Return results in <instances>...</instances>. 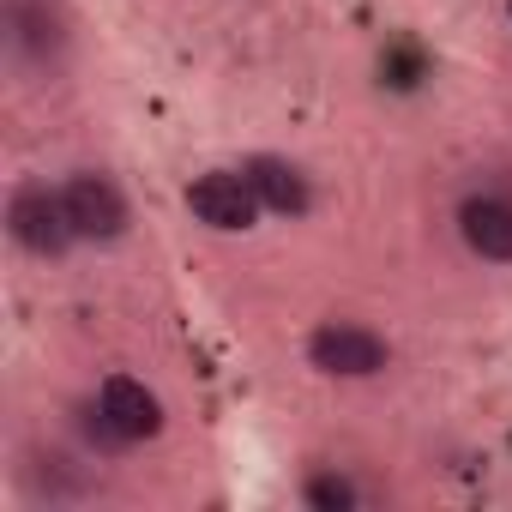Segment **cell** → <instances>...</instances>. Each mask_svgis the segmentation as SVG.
I'll return each mask as SVG.
<instances>
[{"mask_svg":"<svg viewBox=\"0 0 512 512\" xmlns=\"http://www.w3.org/2000/svg\"><path fill=\"white\" fill-rule=\"evenodd\" d=\"M7 235L31 260H67L73 241H79V229L67 217V193L49 181H19L7 193Z\"/></svg>","mask_w":512,"mask_h":512,"instance_id":"6da1fadb","label":"cell"},{"mask_svg":"<svg viewBox=\"0 0 512 512\" xmlns=\"http://www.w3.org/2000/svg\"><path fill=\"white\" fill-rule=\"evenodd\" d=\"M187 211L217 235H247L266 205H260V193H253V181L241 169H205V175L187 181Z\"/></svg>","mask_w":512,"mask_h":512,"instance_id":"7a4b0ae2","label":"cell"},{"mask_svg":"<svg viewBox=\"0 0 512 512\" xmlns=\"http://www.w3.org/2000/svg\"><path fill=\"white\" fill-rule=\"evenodd\" d=\"M61 193H67V217H73L79 241H91V247H115V241L127 235V223H133L127 193H121L103 169H79V175H67Z\"/></svg>","mask_w":512,"mask_h":512,"instance_id":"3957f363","label":"cell"},{"mask_svg":"<svg viewBox=\"0 0 512 512\" xmlns=\"http://www.w3.org/2000/svg\"><path fill=\"white\" fill-rule=\"evenodd\" d=\"M308 362H314L320 374H332V380H374V374H386L392 350H386V338L368 332V326L326 320V326L308 338Z\"/></svg>","mask_w":512,"mask_h":512,"instance_id":"277c9868","label":"cell"},{"mask_svg":"<svg viewBox=\"0 0 512 512\" xmlns=\"http://www.w3.org/2000/svg\"><path fill=\"white\" fill-rule=\"evenodd\" d=\"M7 49L37 67V73H55L61 55H67V31H61V13L49 0H7Z\"/></svg>","mask_w":512,"mask_h":512,"instance_id":"5b68a950","label":"cell"},{"mask_svg":"<svg viewBox=\"0 0 512 512\" xmlns=\"http://www.w3.org/2000/svg\"><path fill=\"white\" fill-rule=\"evenodd\" d=\"M97 404H103V416L115 422V434L127 446H145V440L163 434V398L145 380H133V374H109L97 386Z\"/></svg>","mask_w":512,"mask_h":512,"instance_id":"8992f818","label":"cell"},{"mask_svg":"<svg viewBox=\"0 0 512 512\" xmlns=\"http://www.w3.org/2000/svg\"><path fill=\"white\" fill-rule=\"evenodd\" d=\"M458 235L476 260H494V266H512V199L500 193H470L458 205Z\"/></svg>","mask_w":512,"mask_h":512,"instance_id":"52a82bcc","label":"cell"},{"mask_svg":"<svg viewBox=\"0 0 512 512\" xmlns=\"http://www.w3.org/2000/svg\"><path fill=\"white\" fill-rule=\"evenodd\" d=\"M241 175L253 181V193H260V205H266L272 217H308L314 193H308V175H302L290 157L260 151V157H247V163H241Z\"/></svg>","mask_w":512,"mask_h":512,"instance_id":"ba28073f","label":"cell"},{"mask_svg":"<svg viewBox=\"0 0 512 512\" xmlns=\"http://www.w3.org/2000/svg\"><path fill=\"white\" fill-rule=\"evenodd\" d=\"M31 488L49 494V500H79V494H91V476H85L67 452H37V464H31Z\"/></svg>","mask_w":512,"mask_h":512,"instance_id":"9c48e42d","label":"cell"},{"mask_svg":"<svg viewBox=\"0 0 512 512\" xmlns=\"http://www.w3.org/2000/svg\"><path fill=\"white\" fill-rule=\"evenodd\" d=\"M302 500L314 506V512H356V482H344V476H332V470H320V476H308L302 482Z\"/></svg>","mask_w":512,"mask_h":512,"instance_id":"30bf717a","label":"cell"},{"mask_svg":"<svg viewBox=\"0 0 512 512\" xmlns=\"http://www.w3.org/2000/svg\"><path fill=\"white\" fill-rule=\"evenodd\" d=\"M73 422H79V440H85L91 452H103V458L127 452V440L115 434V422L103 416V404H97V398H91V404H79V416H73Z\"/></svg>","mask_w":512,"mask_h":512,"instance_id":"8fae6325","label":"cell"},{"mask_svg":"<svg viewBox=\"0 0 512 512\" xmlns=\"http://www.w3.org/2000/svg\"><path fill=\"white\" fill-rule=\"evenodd\" d=\"M506 13H512V0H506Z\"/></svg>","mask_w":512,"mask_h":512,"instance_id":"7c38bea8","label":"cell"}]
</instances>
